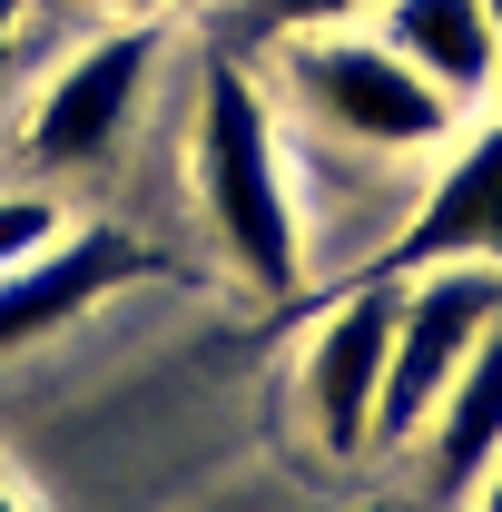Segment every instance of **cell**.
Instances as JSON below:
<instances>
[{
	"label": "cell",
	"mask_w": 502,
	"mask_h": 512,
	"mask_svg": "<svg viewBox=\"0 0 502 512\" xmlns=\"http://www.w3.org/2000/svg\"><path fill=\"white\" fill-rule=\"evenodd\" d=\"M188 178H197V207H207L227 266L256 296L286 306L306 286V237H296V188H286V138H276V109H266L247 60H207Z\"/></svg>",
	"instance_id": "1"
},
{
	"label": "cell",
	"mask_w": 502,
	"mask_h": 512,
	"mask_svg": "<svg viewBox=\"0 0 502 512\" xmlns=\"http://www.w3.org/2000/svg\"><path fill=\"white\" fill-rule=\"evenodd\" d=\"M286 79H296V99L315 119L335 138H355V148H434L453 128V109H463L414 60H394L384 40L345 30V20L335 30H286Z\"/></svg>",
	"instance_id": "2"
},
{
	"label": "cell",
	"mask_w": 502,
	"mask_h": 512,
	"mask_svg": "<svg viewBox=\"0 0 502 512\" xmlns=\"http://www.w3.org/2000/svg\"><path fill=\"white\" fill-rule=\"evenodd\" d=\"M502 316V266L463 256V266H424L414 296H394V345H384V384H375V434L365 444H404L414 424H434L443 384L463 375L473 335Z\"/></svg>",
	"instance_id": "3"
},
{
	"label": "cell",
	"mask_w": 502,
	"mask_h": 512,
	"mask_svg": "<svg viewBox=\"0 0 502 512\" xmlns=\"http://www.w3.org/2000/svg\"><path fill=\"white\" fill-rule=\"evenodd\" d=\"M148 60H158V30H148V20L99 30V40L40 89L20 158H30L40 178H79V168H99V158L128 138V109H138V89H148Z\"/></svg>",
	"instance_id": "4"
},
{
	"label": "cell",
	"mask_w": 502,
	"mask_h": 512,
	"mask_svg": "<svg viewBox=\"0 0 502 512\" xmlns=\"http://www.w3.org/2000/svg\"><path fill=\"white\" fill-rule=\"evenodd\" d=\"M148 276H168V266L138 247L128 227H60L40 256L0 266V355H20V345H40V335L79 325L99 296L148 286Z\"/></svg>",
	"instance_id": "5"
},
{
	"label": "cell",
	"mask_w": 502,
	"mask_h": 512,
	"mask_svg": "<svg viewBox=\"0 0 502 512\" xmlns=\"http://www.w3.org/2000/svg\"><path fill=\"white\" fill-rule=\"evenodd\" d=\"M384 345H394V296L375 286H355L335 316L315 325L306 345V404H315V444L335 453V463H355L365 434H375V384H384Z\"/></svg>",
	"instance_id": "6"
},
{
	"label": "cell",
	"mask_w": 502,
	"mask_h": 512,
	"mask_svg": "<svg viewBox=\"0 0 502 512\" xmlns=\"http://www.w3.org/2000/svg\"><path fill=\"white\" fill-rule=\"evenodd\" d=\"M502 266V119L473 128V148L443 168V188L414 207V227L375 256V276H424V266Z\"/></svg>",
	"instance_id": "7"
},
{
	"label": "cell",
	"mask_w": 502,
	"mask_h": 512,
	"mask_svg": "<svg viewBox=\"0 0 502 512\" xmlns=\"http://www.w3.org/2000/svg\"><path fill=\"white\" fill-rule=\"evenodd\" d=\"M384 50L414 60L443 99H473L502 79V40L483 0H384Z\"/></svg>",
	"instance_id": "8"
},
{
	"label": "cell",
	"mask_w": 502,
	"mask_h": 512,
	"mask_svg": "<svg viewBox=\"0 0 502 512\" xmlns=\"http://www.w3.org/2000/svg\"><path fill=\"white\" fill-rule=\"evenodd\" d=\"M493 453H502V316L473 335L463 375L443 384V404H434V493L463 503V493L483 483Z\"/></svg>",
	"instance_id": "9"
},
{
	"label": "cell",
	"mask_w": 502,
	"mask_h": 512,
	"mask_svg": "<svg viewBox=\"0 0 502 512\" xmlns=\"http://www.w3.org/2000/svg\"><path fill=\"white\" fill-rule=\"evenodd\" d=\"M69 217H60V197H30V188H10L0 197V266H20V256H40L50 237H60Z\"/></svg>",
	"instance_id": "10"
},
{
	"label": "cell",
	"mask_w": 502,
	"mask_h": 512,
	"mask_svg": "<svg viewBox=\"0 0 502 512\" xmlns=\"http://www.w3.org/2000/svg\"><path fill=\"white\" fill-rule=\"evenodd\" d=\"M365 0H247V30L266 40H286V30H335V20H355Z\"/></svg>",
	"instance_id": "11"
},
{
	"label": "cell",
	"mask_w": 502,
	"mask_h": 512,
	"mask_svg": "<svg viewBox=\"0 0 502 512\" xmlns=\"http://www.w3.org/2000/svg\"><path fill=\"white\" fill-rule=\"evenodd\" d=\"M473 503H483V512H502V453L483 463V483H473Z\"/></svg>",
	"instance_id": "12"
},
{
	"label": "cell",
	"mask_w": 502,
	"mask_h": 512,
	"mask_svg": "<svg viewBox=\"0 0 502 512\" xmlns=\"http://www.w3.org/2000/svg\"><path fill=\"white\" fill-rule=\"evenodd\" d=\"M10 40H20V0H0V79H10Z\"/></svg>",
	"instance_id": "13"
},
{
	"label": "cell",
	"mask_w": 502,
	"mask_h": 512,
	"mask_svg": "<svg viewBox=\"0 0 502 512\" xmlns=\"http://www.w3.org/2000/svg\"><path fill=\"white\" fill-rule=\"evenodd\" d=\"M99 10H138V20H148V10H168V0H99Z\"/></svg>",
	"instance_id": "14"
},
{
	"label": "cell",
	"mask_w": 502,
	"mask_h": 512,
	"mask_svg": "<svg viewBox=\"0 0 502 512\" xmlns=\"http://www.w3.org/2000/svg\"><path fill=\"white\" fill-rule=\"evenodd\" d=\"M483 10H493V40H502V0H483Z\"/></svg>",
	"instance_id": "15"
},
{
	"label": "cell",
	"mask_w": 502,
	"mask_h": 512,
	"mask_svg": "<svg viewBox=\"0 0 502 512\" xmlns=\"http://www.w3.org/2000/svg\"><path fill=\"white\" fill-rule=\"evenodd\" d=\"M0 512H20V503H10V483H0Z\"/></svg>",
	"instance_id": "16"
}]
</instances>
